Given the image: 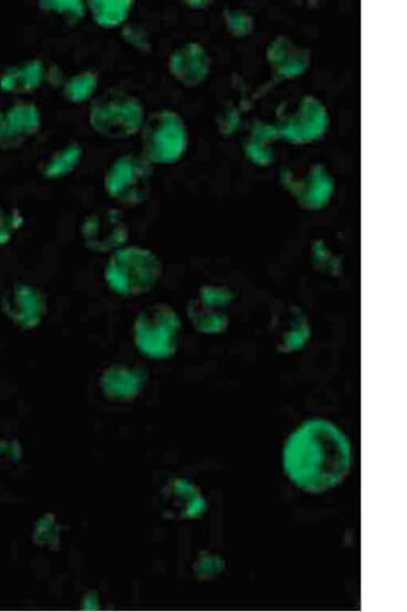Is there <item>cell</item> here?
<instances>
[{"instance_id":"cell-1","label":"cell","mask_w":407,"mask_h":612,"mask_svg":"<svg viewBox=\"0 0 407 612\" xmlns=\"http://www.w3.org/2000/svg\"><path fill=\"white\" fill-rule=\"evenodd\" d=\"M351 467L350 439L332 420H303L286 438L282 470L302 493L322 495L339 487L348 478Z\"/></svg>"},{"instance_id":"cell-2","label":"cell","mask_w":407,"mask_h":612,"mask_svg":"<svg viewBox=\"0 0 407 612\" xmlns=\"http://www.w3.org/2000/svg\"><path fill=\"white\" fill-rule=\"evenodd\" d=\"M163 265L158 254L141 246L117 250L106 265L105 280L115 295L138 298L149 295L159 286Z\"/></svg>"},{"instance_id":"cell-3","label":"cell","mask_w":407,"mask_h":612,"mask_svg":"<svg viewBox=\"0 0 407 612\" xmlns=\"http://www.w3.org/2000/svg\"><path fill=\"white\" fill-rule=\"evenodd\" d=\"M181 336V317L170 304H151L136 316L133 342L136 349L146 358L166 360L175 357Z\"/></svg>"},{"instance_id":"cell-4","label":"cell","mask_w":407,"mask_h":612,"mask_svg":"<svg viewBox=\"0 0 407 612\" xmlns=\"http://www.w3.org/2000/svg\"><path fill=\"white\" fill-rule=\"evenodd\" d=\"M146 120L143 103L125 91L109 90L95 100L90 123L108 139L125 140L140 132Z\"/></svg>"},{"instance_id":"cell-5","label":"cell","mask_w":407,"mask_h":612,"mask_svg":"<svg viewBox=\"0 0 407 612\" xmlns=\"http://www.w3.org/2000/svg\"><path fill=\"white\" fill-rule=\"evenodd\" d=\"M141 131L142 158L152 165H175L188 149L187 127L176 112H154L146 118Z\"/></svg>"},{"instance_id":"cell-6","label":"cell","mask_w":407,"mask_h":612,"mask_svg":"<svg viewBox=\"0 0 407 612\" xmlns=\"http://www.w3.org/2000/svg\"><path fill=\"white\" fill-rule=\"evenodd\" d=\"M280 180L284 192L303 211H324L335 196L336 181L324 163H311L301 171L286 168Z\"/></svg>"},{"instance_id":"cell-7","label":"cell","mask_w":407,"mask_h":612,"mask_svg":"<svg viewBox=\"0 0 407 612\" xmlns=\"http://www.w3.org/2000/svg\"><path fill=\"white\" fill-rule=\"evenodd\" d=\"M274 126L279 139L291 145H309L323 139L330 116L323 101L306 94L294 108L280 106Z\"/></svg>"},{"instance_id":"cell-8","label":"cell","mask_w":407,"mask_h":612,"mask_svg":"<svg viewBox=\"0 0 407 612\" xmlns=\"http://www.w3.org/2000/svg\"><path fill=\"white\" fill-rule=\"evenodd\" d=\"M236 295L222 284H206L189 299L186 313L194 330L203 335H220L229 330L231 308Z\"/></svg>"},{"instance_id":"cell-9","label":"cell","mask_w":407,"mask_h":612,"mask_svg":"<svg viewBox=\"0 0 407 612\" xmlns=\"http://www.w3.org/2000/svg\"><path fill=\"white\" fill-rule=\"evenodd\" d=\"M152 176V163L142 157L125 154L107 171L105 188L117 203L138 206L150 197Z\"/></svg>"},{"instance_id":"cell-10","label":"cell","mask_w":407,"mask_h":612,"mask_svg":"<svg viewBox=\"0 0 407 612\" xmlns=\"http://www.w3.org/2000/svg\"><path fill=\"white\" fill-rule=\"evenodd\" d=\"M270 333L277 353L290 356L307 347L313 338V323L301 307L282 304L274 309Z\"/></svg>"},{"instance_id":"cell-11","label":"cell","mask_w":407,"mask_h":612,"mask_svg":"<svg viewBox=\"0 0 407 612\" xmlns=\"http://www.w3.org/2000/svg\"><path fill=\"white\" fill-rule=\"evenodd\" d=\"M81 232L85 247L100 254L125 247L129 236L124 215L116 209L90 215L84 219Z\"/></svg>"},{"instance_id":"cell-12","label":"cell","mask_w":407,"mask_h":612,"mask_svg":"<svg viewBox=\"0 0 407 612\" xmlns=\"http://www.w3.org/2000/svg\"><path fill=\"white\" fill-rule=\"evenodd\" d=\"M162 513L166 519L196 521L209 511L202 490L186 478H172L160 493Z\"/></svg>"},{"instance_id":"cell-13","label":"cell","mask_w":407,"mask_h":612,"mask_svg":"<svg viewBox=\"0 0 407 612\" xmlns=\"http://www.w3.org/2000/svg\"><path fill=\"white\" fill-rule=\"evenodd\" d=\"M2 312L22 331L36 330L48 313V301L43 292L30 284H15L2 298Z\"/></svg>"},{"instance_id":"cell-14","label":"cell","mask_w":407,"mask_h":612,"mask_svg":"<svg viewBox=\"0 0 407 612\" xmlns=\"http://www.w3.org/2000/svg\"><path fill=\"white\" fill-rule=\"evenodd\" d=\"M266 59L275 79L288 81L309 71L313 63V51L288 36H277L266 49Z\"/></svg>"},{"instance_id":"cell-15","label":"cell","mask_w":407,"mask_h":612,"mask_svg":"<svg viewBox=\"0 0 407 612\" xmlns=\"http://www.w3.org/2000/svg\"><path fill=\"white\" fill-rule=\"evenodd\" d=\"M40 126L39 109L32 103H16L11 108L0 111V148H21L38 134Z\"/></svg>"},{"instance_id":"cell-16","label":"cell","mask_w":407,"mask_h":612,"mask_svg":"<svg viewBox=\"0 0 407 612\" xmlns=\"http://www.w3.org/2000/svg\"><path fill=\"white\" fill-rule=\"evenodd\" d=\"M146 374L132 366L112 365L100 378L103 396L114 403H131L142 394L146 388Z\"/></svg>"},{"instance_id":"cell-17","label":"cell","mask_w":407,"mask_h":612,"mask_svg":"<svg viewBox=\"0 0 407 612\" xmlns=\"http://www.w3.org/2000/svg\"><path fill=\"white\" fill-rule=\"evenodd\" d=\"M168 67L179 83L186 88H197L209 79L211 58L199 43L190 42L173 51Z\"/></svg>"},{"instance_id":"cell-18","label":"cell","mask_w":407,"mask_h":612,"mask_svg":"<svg viewBox=\"0 0 407 612\" xmlns=\"http://www.w3.org/2000/svg\"><path fill=\"white\" fill-rule=\"evenodd\" d=\"M47 76L46 66L40 60H31V62L8 68L0 77V90L16 94L32 93L42 88Z\"/></svg>"},{"instance_id":"cell-19","label":"cell","mask_w":407,"mask_h":612,"mask_svg":"<svg viewBox=\"0 0 407 612\" xmlns=\"http://www.w3.org/2000/svg\"><path fill=\"white\" fill-rule=\"evenodd\" d=\"M279 139L274 125L255 120L245 141V154L251 163L257 168H268L275 162L274 145Z\"/></svg>"},{"instance_id":"cell-20","label":"cell","mask_w":407,"mask_h":612,"mask_svg":"<svg viewBox=\"0 0 407 612\" xmlns=\"http://www.w3.org/2000/svg\"><path fill=\"white\" fill-rule=\"evenodd\" d=\"M93 19L103 28H116L124 24L131 13L135 2L129 0H101L90 2Z\"/></svg>"},{"instance_id":"cell-21","label":"cell","mask_w":407,"mask_h":612,"mask_svg":"<svg viewBox=\"0 0 407 612\" xmlns=\"http://www.w3.org/2000/svg\"><path fill=\"white\" fill-rule=\"evenodd\" d=\"M311 264L314 269L326 277H340L344 269V257L336 254L330 246L326 244L323 239L314 241L311 246Z\"/></svg>"},{"instance_id":"cell-22","label":"cell","mask_w":407,"mask_h":612,"mask_svg":"<svg viewBox=\"0 0 407 612\" xmlns=\"http://www.w3.org/2000/svg\"><path fill=\"white\" fill-rule=\"evenodd\" d=\"M82 158V150L80 146L72 145L68 146L62 151H59L51 157L43 168V175L47 178H60L65 177L78 166Z\"/></svg>"},{"instance_id":"cell-23","label":"cell","mask_w":407,"mask_h":612,"mask_svg":"<svg viewBox=\"0 0 407 612\" xmlns=\"http://www.w3.org/2000/svg\"><path fill=\"white\" fill-rule=\"evenodd\" d=\"M62 524L57 520L56 515L46 513L42 516L34 528L33 540L43 549L58 550L60 546V533Z\"/></svg>"},{"instance_id":"cell-24","label":"cell","mask_w":407,"mask_h":612,"mask_svg":"<svg viewBox=\"0 0 407 612\" xmlns=\"http://www.w3.org/2000/svg\"><path fill=\"white\" fill-rule=\"evenodd\" d=\"M226 568L228 564L222 556L201 551L194 563V575L198 581H213L219 579Z\"/></svg>"},{"instance_id":"cell-25","label":"cell","mask_w":407,"mask_h":612,"mask_svg":"<svg viewBox=\"0 0 407 612\" xmlns=\"http://www.w3.org/2000/svg\"><path fill=\"white\" fill-rule=\"evenodd\" d=\"M98 77L92 72H83L72 77L66 83L65 94L69 101L80 103L89 100L97 89Z\"/></svg>"},{"instance_id":"cell-26","label":"cell","mask_w":407,"mask_h":612,"mask_svg":"<svg viewBox=\"0 0 407 612\" xmlns=\"http://www.w3.org/2000/svg\"><path fill=\"white\" fill-rule=\"evenodd\" d=\"M223 20L231 36L239 39L247 38L255 30V19L246 11L226 8L223 11Z\"/></svg>"},{"instance_id":"cell-27","label":"cell","mask_w":407,"mask_h":612,"mask_svg":"<svg viewBox=\"0 0 407 612\" xmlns=\"http://www.w3.org/2000/svg\"><path fill=\"white\" fill-rule=\"evenodd\" d=\"M23 226V217L16 209H8L0 204V245L12 240L14 232Z\"/></svg>"},{"instance_id":"cell-28","label":"cell","mask_w":407,"mask_h":612,"mask_svg":"<svg viewBox=\"0 0 407 612\" xmlns=\"http://www.w3.org/2000/svg\"><path fill=\"white\" fill-rule=\"evenodd\" d=\"M40 4H45L43 7H45L46 10H56L63 15H66L67 13L69 19H73L77 21L82 19L84 14V5L81 2H45Z\"/></svg>"},{"instance_id":"cell-29","label":"cell","mask_w":407,"mask_h":612,"mask_svg":"<svg viewBox=\"0 0 407 612\" xmlns=\"http://www.w3.org/2000/svg\"><path fill=\"white\" fill-rule=\"evenodd\" d=\"M124 34L126 41L131 43L133 47L143 50L150 49L149 36H147V33L142 28L129 27L125 30Z\"/></svg>"},{"instance_id":"cell-30","label":"cell","mask_w":407,"mask_h":612,"mask_svg":"<svg viewBox=\"0 0 407 612\" xmlns=\"http://www.w3.org/2000/svg\"><path fill=\"white\" fill-rule=\"evenodd\" d=\"M223 118H226L228 120H223V123L221 124L222 131L223 128H230V125H232V131L237 127L236 125L239 124V114L236 111L229 109L224 112Z\"/></svg>"},{"instance_id":"cell-31","label":"cell","mask_w":407,"mask_h":612,"mask_svg":"<svg viewBox=\"0 0 407 612\" xmlns=\"http://www.w3.org/2000/svg\"><path fill=\"white\" fill-rule=\"evenodd\" d=\"M82 608L83 610H98V594L95 592L86 593L82 602Z\"/></svg>"},{"instance_id":"cell-32","label":"cell","mask_w":407,"mask_h":612,"mask_svg":"<svg viewBox=\"0 0 407 612\" xmlns=\"http://www.w3.org/2000/svg\"><path fill=\"white\" fill-rule=\"evenodd\" d=\"M8 446H10V443L0 441V452H2L3 450H5V448H7Z\"/></svg>"}]
</instances>
